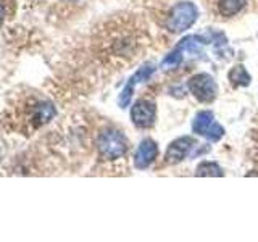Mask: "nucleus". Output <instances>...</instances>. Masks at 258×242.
Masks as SVG:
<instances>
[{
  "label": "nucleus",
  "mask_w": 258,
  "mask_h": 242,
  "mask_svg": "<svg viewBox=\"0 0 258 242\" xmlns=\"http://www.w3.org/2000/svg\"><path fill=\"white\" fill-rule=\"evenodd\" d=\"M99 150L105 158H119L123 157L127 150V142L124 136L118 131H107L100 136L99 139Z\"/></svg>",
  "instance_id": "obj_3"
},
{
  "label": "nucleus",
  "mask_w": 258,
  "mask_h": 242,
  "mask_svg": "<svg viewBox=\"0 0 258 242\" xmlns=\"http://www.w3.org/2000/svg\"><path fill=\"white\" fill-rule=\"evenodd\" d=\"M197 16H199V10L196 5L190 2H179L171 8V12H169L166 28L168 31L177 34V32L189 29L192 24L197 21Z\"/></svg>",
  "instance_id": "obj_1"
},
{
  "label": "nucleus",
  "mask_w": 258,
  "mask_h": 242,
  "mask_svg": "<svg viewBox=\"0 0 258 242\" xmlns=\"http://www.w3.org/2000/svg\"><path fill=\"white\" fill-rule=\"evenodd\" d=\"M202 39L197 36H187L184 37L179 44H177L176 48H179L181 52H189V53H199L200 52V47H202Z\"/></svg>",
  "instance_id": "obj_10"
},
{
  "label": "nucleus",
  "mask_w": 258,
  "mask_h": 242,
  "mask_svg": "<svg viewBox=\"0 0 258 242\" xmlns=\"http://www.w3.org/2000/svg\"><path fill=\"white\" fill-rule=\"evenodd\" d=\"M194 145H196V141H194L192 137H179V139L173 141L169 144V147L166 149V155H165L166 163L169 165L179 163V161H182L189 155V152Z\"/></svg>",
  "instance_id": "obj_5"
},
{
  "label": "nucleus",
  "mask_w": 258,
  "mask_h": 242,
  "mask_svg": "<svg viewBox=\"0 0 258 242\" xmlns=\"http://www.w3.org/2000/svg\"><path fill=\"white\" fill-rule=\"evenodd\" d=\"M213 123H215V121H213V113L212 111H200V113H197L196 119H194L192 129H194V133H197L200 136H205Z\"/></svg>",
  "instance_id": "obj_7"
},
{
  "label": "nucleus",
  "mask_w": 258,
  "mask_h": 242,
  "mask_svg": "<svg viewBox=\"0 0 258 242\" xmlns=\"http://www.w3.org/2000/svg\"><path fill=\"white\" fill-rule=\"evenodd\" d=\"M247 0H220V13L223 16H234L245 7Z\"/></svg>",
  "instance_id": "obj_9"
},
{
  "label": "nucleus",
  "mask_w": 258,
  "mask_h": 242,
  "mask_svg": "<svg viewBox=\"0 0 258 242\" xmlns=\"http://www.w3.org/2000/svg\"><path fill=\"white\" fill-rule=\"evenodd\" d=\"M189 91L200 102H213L218 94V86L215 79L207 75V73H200V75L192 76L189 81Z\"/></svg>",
  "instance_id": "obj_2"
},
{
  "label": "nucleus",
  "mask_w": 258,
  "mask_h": 242,
  "mask_svg": "<svg viewBox=\"0 0 258 242\" xmlns=\"http://www.w3.org/2000/svg\"><path fill=\"white\" fill-rule=\"evenodd\" d=\"M196 174L197 176H216V177H221L223 171L221 168L218 166L216 163H210V161H204L200 163L196 169Z\"/></svg>",
  "instance_id": "obj_11"
},
{
  "label": "nucleus",
  "mask_w": 258,
  "mask_h": 242,
  "mask_svg": "<svg viewBox=\"0 0 258 242\" xmlns=\"http://www.w3.org/2000/svg\"><path fill=\"white\" fill-rule=\"evenodd\" d=\"M250 75L247 70L242 67V65H236L231 71H229V81L234 87H240V86H248L250 84Z\"/></svg>",
  "instance_id": "obj_8"
},
{
  "label": "nucleus",
  "mask_w": 258,
  "mask_h": 242,
  "mask_svg": "<svg viewBox=\"0 0 258 242\" xmlns=\"http://www.w3.org/2000/svg\"><path fill=\"white\" fill-rule=\"evenodd\" d=\"M182 62V52L179 48H174L171 53H168L165 56V60L161 62V68L163 70H173V68H177Z\"/></svg>",
  "instance_id": "obj_12"
},
{
  "label": "nucleus",
  "mask_w": 258,
  "mask_h": 242,
  "mask_svg": "<svg viewBox=\"0 0 258 242\" xmlns=\"http://www.w3.org/2000/svg\"><path fill=\"white\" fill-rule=\"evenodd\" d=\"M224 134V128L221 125H218V123H213L212 128L208 129V133L205 134V137L208 141H212V142H216V141H220L221 137Z\"/></svg>",
  "instance_id": "obj_13"
},
{
  "label": "nucleus",
  "mask_w": 258,
  "mask_h": 242,
  "mask_svg": "<svg viewBox=\"0 0 258 242\" xmlns=\"http://www.w3.org/2000/svg\"><path fill=\"white\" fill-rule=\"evenodd\" d=\"M157 155H158V145L152 139H144L139 145V149L136 152L134 165L137 168L144 169V168L150 166V163L157 158Z\"/></svg>",
  "instance_id": "obj_6"
},
{
  "label": "nucleus",
  "mask_w": 258,
  "mask_h": 242,
  "mask_svg": "<svg viewBox=\"0 0 258 242\" xmlns=\"http://www.w3.org/2000/svg\"><path fill=\"white\" fill-rule=\"evenodd\" d=\"M155 116H157V108L153 102L147 99H141L133 105L131 119L137 128H150L155 123Z\"/></svg>",
  "instance_id": "obj_4"
}]
</instances>
